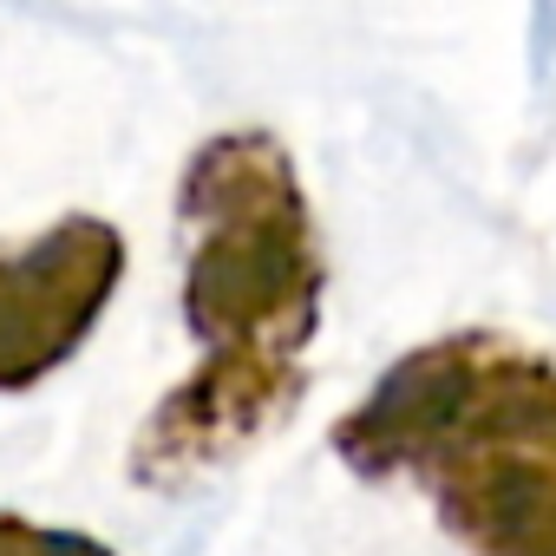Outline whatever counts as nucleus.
Listing matches in <instances>:
<instances>
[{
  "mask_svg": "<svg viewBox=\"0 0 556 556\" xmlns=\"http://www.w3.org/2000/svg\"><path fill=\"white\" fill-rule=\"evenodd\" d=\"M177 229L184 328L203 354L131 439L138 491H190L289 426L328 302L321 223L282 138L255 125L203 138L177 177Z\"/></svg>",
  "mask_w": 556,
  "mask_h": 556,
  "instance_id": "nucleus-1",
  "label": "nucleus"
},
{
  "mask_svg": "<svg viewBox=\"0 0 556 556\" xmlns=\"http://www.w3.org/2000/svg\"><path fill=\"white\" fill-rule=\"evenodd\" d=\"M0 556H118V549L73 523H40L21 510H0Z\"/></svg>",
  "mask_w": 556,
  "mask_h": 556,
  "instance_id": "nucleus-4",
  "label": "nucleus"
},
{
  "mask_svg": "<svg viewBox=\"0 0 556 556\" xmlns=\"http://www.w3.org/2000/svg\"><path fill=\"white\" fill-rule=\"evenodd\" d=\"M125 229L92 210H73L0 249V393L40 387L86 348L125 289Z\"/></svg>",
  "mask_w": 556,
  "mask_h": 556,
  "instance_id": "nucleus-3",
  "label": "nucleus"
},
{
  "mask_svg": "<svg viewBox=\"0 0 556 556\" xmlns=\"http://www.w3.org/2000/svg\"><path fill=\"white\" fill-rule=\"evenodd\" d=\"M334 458L419 484L465 556H556V361L458 328L400 354L341 419Z\"/></svg>",
  "mask_w": 556,
  "mask_h": 556,
  "instance_id": "nucleus-2",
  "label": "nucleus"
}]
</instances>
